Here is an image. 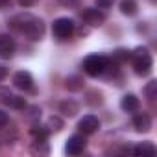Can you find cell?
Instances as JSON below:
<instances>
[{
    "instance_id": "6da1fadb",
    "label": "cell",
    "mask_w": 157,
    "mask_h": 157,
    "mask_svg": "<svg viewBox=\"0 0 157 157\" xmlns=\"http://www.w3.org/2000/svg\"><path fill=\"white\" fill-rule=\"evenodd\" d=\"M8 26H10L13 32L24 35V37L30 39V41H41L43 35H44V32H46L44 21L39 19V17L33 15V13H28V11L13 15V17L8 21Z\"/></svg>"
},
{
    "instance_id": "7a4b0ae2",
    "label": "cell",
    "mask_w": 157,
    "mask_h": 157,
    "mask_svg": "<svg viewBox=\"0 0 157 157\" xmlns=\"http://www.w3.org/2000/svg\"><path fill=\"white\" fill-rule=\"evenodd\" d=\"M129 61H131L133 72L137 76H142V78L148 76L153 68V57H151V54L146 46H137L135 50H131Z\"/></svg>"
},
{
    "instance_id": "3957f363",
    "label": "cell",
    "mask_w": 157,
    "mask_h": 157,
    "mask_svg": "<svg viewBox=\"0 0 157 157\" xmlns=\"http://www.w3.org/2000/svg\"><path fill=\"white\" fill-rule=\"evenodd\" d=\"M107 61H109V57L105 54H89L82 61V68H83V72L87 76L98 78V76H104V70L107 67Z\"/></svg>"
},
{
    "instance_id": "277c9868",
    "label": "cell",
    "mask_w": 157,
    "mask_h": 157,
    "mask_svg": "<svg viewBox=\"0 0 157 157\" xmlns=\"http://www.w3.org/2000/svg\"><path fill=\"white\" fill-rule=\"evenodd\" d=\"M76 32V22L70 17H59L52 24V35L59 41H67L74 35Z\"/></svg>"
},
{
    "instance_id": "5b68a950",
    "label": "cell",
    "mask_w": 157,
    "mask_h": 157,
    "mask_svg": "<svg viewBox=\"0 0 157 157\" xmlns=\"http://www.w3.org/2000/svg\"><path fill=\"white\" fill-rule=\"evenodd\" d=\"M80 15H82V21H83L87 26H91V28L102 26V24L105 22V19H107L105 11L100 10V8H85Z\"/></svg>"
},
{
    "instance_id": "8992f818",
    "label": "cell",
    "mask_w": 157,
    "mask_h": 157,
    "mask_svg": "<svg viewBox=\"0 0 157 157\" xmlns=\"http://www.w3.org/2000/svg\"><path fill=\"white\" fill-rule=\"evenodd\" d=\"M13 87L19 89V91H24V93H35V82H33V76L28 72V70H19L13 74Z\"/></svg>"
},
{
    "instance_id": "52a82bcc",
    "label": "cell",
    "mask_w": 157,
    "mask_h": 157,
    "mask_svg": "<svg viewBox=\"0 0 157 157\" xmlns=\"http://www.w3.org/2000/svg\"><path fill=\"white\" fill-rule=\"evenodd\" d=\"M87 148V139L83 133H76V135H70L67 144H65V153L67 155H80L83 153Z\"/></svg>"
},
{
    "instance_id": "ba28073f",
    "label": "cell",
    "mask_w": 157,
    "mask_h": 157,
    "mask_svg": "<svg viewBox=\"0 0 157 157\" xmlns=\"http://www.w3.org/2000/svg\"><path fill=\"white\" fill-rule=\"evenodd\" d=\"M100 129V120L94 115H85L83 118L78 120V131L83 135H93Z\"/></svg>"
},
{
    "instance_id": "9c48e42d",
    "label": "cell",
    "mask_w": 157,
    "mask_h": 157,
    "mask_svg": "<svg viewBox=\"0 0 157 157\" xmlns=\"http://www.w3.org/2000/svg\"><path fill=\"white\" fill-rule=\"evenodd\" d=\"M17 50V41L10 33H0V57L10 59Z\"/></svg>"
},
{
    "instance_id": "30bf717a",
    "label": "cell",
    "mask_w": 157,
    "mask_h": 157,
    "mask_svg": "<svg viewBox=\"0 0 157 157\" xmlns=\"http://www.w3.org/2000/svg\"><path fill=\"white\" fill-rule=\"evenodd\" d=\"M131 126L135 128V131L137 133H148L150 129H151V117L148 115V113H135L133 115V120H131Z\"/></svg>"
},
{
    "instance_id": "8fae6325",
    "label": "cell",
    "mask_w": 157,
    "mask_h": 157,
    "mask_svg": "<svg viewBox=\"0 0 157 157\" xmlns=\"http://www.w3.org/2000/svg\"><path fill=\"white\" fill-rule=\"evenodd\" d=\"M120 109H122L124 113H137V111L140 109V100H139V96L133 94V93L124 94V96L120 98Z\"/></svg>"
},
{
    "instance_id": "7c38bea8",
    "label": "cell",
    "mask_w": 157,
    "mask_h": 157,
    "mask_svg": "<svg viewBox=\"0 0 157 157\" xmlns=\"http://www.w3.org/2000/svg\"><path fill=\"white\" fill-rule=\"evenodd\" d=\"M85 87V82H83V78L80 74H70L65 78V89L70 91V93H80L83 91Z\"/></svg>"
},
{
    "instance_id": "4fadbf2b",
    "label": "cell",
    "mask_w": 157,
    "mask_h": 157,
    "mask_svg": "<svg viewBox=\"0 0 157 157\" xmlns=\"http://www.w3.org/2000/svg\"><path fill=\"white\" fill-rule=\"evenodd\" d=\"M59 113H63L65 117L72 118V117H76L78 113H80V104H78L76 100H65V102L59 104Z\"/></svg>"
},
{
    "instance_id": "5bb4252c",
    "label": "cell",
    "mask_w": 157,
    "mask_h": 157,
    "mask_svg": "<svg viewBox=\"0 0 157 157\" xmlns=\"http://www.w3.org/2000/svg\"><path fill=\"white\" fill-rule=\"evenodd\" d=\"M85 104L91 105V107H98L104 104V93L98 91V89H91L85 93Z\"/></svg>"
},
{
    "instance_id": "9a60e30c",
    "label": "cell",
    "mask_w": 157,
    "mask_h": 157,
    "mask_svg": "<svg viewBox=\"0 0 157 157\" xmlns=\"http://www.w3.org/2000/svg\"><path fill=\"white\" fill-rule=\"evenodd\" d=\"M120 11L122 15L126 17H135L139 13V4H137V0H120Z\"/></svg>"
},
{
    "instance_id": "2e32d148",
    "label": "cell",
    "mask_w": 157,
    "mask_h": 157,
    "mask_svg": "<svg viewBox=\"0 0 157 157\" xmlns=\"http://www.w3.org/2000/svg\"><path fill=\"white\" fill-rule=\"evenodd\" d=\"M157 151V148H155V144L153 142H150V140H146V142H139V144H135V146H131V153H139V155H153Z\"/></svg>"
},
{
    "instance_id": "e0dca14e",
    "label": "cell",
    "mask_w": 157,
    "mask_h": 157,
    "mask_svg": "<svg viewBox=\"0 0 157 157\" xmlns=\"http://www.w3.org/2000/svg\"><path fill=\"white\" fill-rule=\"evenodd\" d=\"M50 133H57V131H61L63 128H65V122H63V118L61 117H57V115H52L48 120H46V126H44Z\"/></svg>"
},
{
    "instance_id": "ac0fdd59",
    "label": "cell",
    "mask_w": 157,
    "mask_h": 157,
    "mask_svg": "<svg viewBox=\"0 0 157 157\" xmlns=\"http://www.w3.org/2000/svg\"><path fill=\"white\" fill-rule=\"evenodd\" d=\"M129 56H131V50H128V48H117V50L113 52V56H111V59H113L115 63H118V65H122V63H126V61H129Z\"/></svg>"
},
{
    "instance_id": "d6986e66",
    "label": "cell",
    "mask_w": 157,
    "mask_h": 157,
    "mask_svg": "<svg viewBox=\"0 0 157 157\" xmlns=\"http://www.w3.org/2000/svg\"><path fill=\"white\" fill-rule=\"evenodd\" d=\"M26 105H28L26 98H24V96H17V94H13V96L10 98V102H8V107H11V109H15V111H24Z\"/></svg>"
},
{
    "instance_id": "ffe728a7",
    "label": "cell",
    "mask_w": 157,
    "mask_h": 157,
    "mask_svg": "<svg viewBox=\"0 0 157 157\" xmlns=\"http://www.w3.org/2000/svg\"><path fill=\"white\" fill-rule=\"evenodd\" d=\"M142 93H144V96H146L150 102H153V100L157 98V82H155V80L148 82V83H146V87L142 89Z\"/></svg>"
},
{
    "instance_id": "44dd1931",
    "label": "cell",
    "mask_w": 157,
    "mask_h": 157,
    "mask_svg": "<svg viewBox=\"0 0 157 157\" xmlns=\"http://www.w3.org/2000/svg\"><path fill=\"white\" fill-rule=\"evenodd\" d=\"M26 118L32 122H37L41 118V107L39 105H26Z\"/></svg>"
},
{
    "instance_id": "7402d4cb",
    "label": "cell",
    "mask_w": 157,
    "mask_h": 157,
    "mask_svg": "<svg viewBox=\"0 0 157 157\" xmlns=\"http://www.w3.org/2000/svg\"><path fill=\"white\" fill-rule=\"evenodd\" d=\"M32 151L33 153H43V155H46L48 151H50V148H48V140H43V142H33V146H32Z\"/></svg>"
},
{
    "instance_id": "603a6c76",
    "label": "cell",
    "mask_w": 157,
    "mask_h": 157,
    "mask_svg": "<svg viewBox=\"0 0 157 157\" xmlns=\"http://www.w3.org/2000/svg\"><path fill=\"white\" fill-rule=\"evenodd\" d=\"M11 96H13V93H11L10 87H0V104H2V105H8Z\"/></svg>"
},
{
    "instance_id": "cb8c5ba5",
    "label": "cell",
    "mask_w": 157,
    "mask_h": 157,
    "mask_svg": "<svg viewBox=\"0 0 157 157\" xmlns=\"http://www.w3.org/2000/svg\"><path fill=\"white\" fill-rule=\"evenodd\" d=\"M113 4H115V0H96V8L100 10H109L113 8Z\"/></svg>"
},
{
    "instance_id": "d4e9b609",
    "label": "cell",
    "mask_w": 157,
    "mask_h": 157,
    "mask_svg": "<svg viewBox=\"0 0 157 157\" xmlns=\"http://www.w3.org/2000/svg\"><path fill=\"white\" fill-rule=\"evenodd\" d=\"M37 2H39V0H17V4H19L21 8H24V10H28V8H33Z\"/></svg>"
},
{
    "instance_id": "484cf974",
    "label": "cell",
    "mask_w": 157,
    "mask_h": 157,
    "mask_svg": "<svg viewBox=\"0 0 157 157\" xmlns=\"http://www.w3.org/2000/svg\"><path fill=\"white\" fill-rule=\"evenodd\" d=\"M8 122H10V117H8V113H6L4 109H0V129H4V128L8 126Z\"/></svg>"
},
{
    "instance_id": "4316f807",
    "label": "cell",
    "mask_w": 157,
    "mask_h": 157,
    "mask_svg": "<svg viewBox=\"0 0 157 157\" xmlns=\"http://www.w3.org/2000/svg\"><path fill=\"white\" fill-rule=\"evenodd\" d=\"M57 2L63 8H76V6H80V0H57Z\"/></svg>"
},
{
    "instance_id": "83f0119b",
    "label": "cell",
    "mask_w": 157,
    "mask_h": 157,
    "mask_svg": "<svg viewBox=\"0 0 157 157\" xmlns=\"http://www.w3.org/2000/svg\"><path fill=\"white\" fill-rule=\"evenodd\" d=\"M8 76H10V68L6 65H0V83H2Z\"/></svg>"
},
{
    "instance_id": "f1b7e54d",
    "label": "cell",
    "mask_w": 157,
    "mask_h": 157,
    "mask_svg": "<svg viewBox=\"0 0 157 157\" xmlns=\"http://www.w3.org/2000/svg\"><path fill=\"white\" fill-rule=\"evenodd\" d=\"M11 8V0H0V10H8Z\"/></svg>"
}]
</instances>
